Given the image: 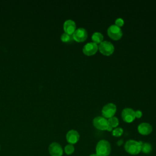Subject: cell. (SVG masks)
I'll use <instances>...</instances> for the list:
<instances>
[{"instance_id": "obj_1", "label": "cell", "mask_w": 156, "mask_h": 156, "mask_svg": "<svg viewBox=\"0 0 156 156\" xmlns=\"http://www.w3.org/2000/svg\"><path fill=\"white\" fill-rule=\"evenodd\" d=\"M142 143L141 141H137L133 140H127L124 144V149L130 155H137L141 152Z\"/></svg>"}, {"instance_id": "obj_2", "label": "cell", "mask_w": 156, "mask_h": 156, "mask_svg": "<svg viewBox=\"0 0 156 156\" xmlns=\"http://www.w3.org/2000/svg\"><path fill=\"white\" fill-rule=\"evenodd\" d=\"M111 152L110 143L105 140H100L96 147V154L98 156H108Z\"/></svg>"}, {"instance_id": "obj_3", "label": "cell", "mask_w": 156, "mask_h": 156, "mask_svg": "<svg viewBox=\"0 0 156 156\" xmlns=\"http://www.w3.org/2000/svg\"><path fill=\"white\" fill-rule=\"evenodd\" d=\"M98 50L102 55L108 56L113 53L115 47L111 42L108 41H103L99 44Z\"/></svg>"}, {"instance_id": "obj_4", "label": "cell", "mask_w": 156, "mask_h": 156, "mask_svg": "<svg viewBox=\"0 0 156 156\" xmlns=\"http://www.w3.org/2000/svg\"><path fill=\"white\" fill-rule=\"evenodd\" d=\"M107 34L112 40H119L122 36V32L120 27L112 24L107 29Z\"/></svg>"}, {"instance_id": "obj_5", "label": "cell", "mask_w": 156, "mask_h": 156, "mask_svg": "<svg viewBox=\"0 0 156 156\" xmlns=\"http://www.w3.org/2000/svg\"><path fill=\"white\" fill-rule=\"evenodd\" d=\"M116 112V106L113 103H108L105 105L102 108V115L105 118H110L114 116Z\"/></svg>"}, {"instance_id": "obj_6", "label": "cell", "mask_w": 156, "mask_h": 156, "mask_svg": "<svg viewBox=\"0 0 156 156\" xmlns=\"http://www.w3.org/2000/svg\"><path fill=\"white\" fill-rule=\"evenodd\" d=\"M93 124L95 128L101 130H107L108 127L107 119L101 116L95 117L93 120Z\"/></svg>"}, {"instance_id": "obj_7", "label": "cell", "mask_w": 156, "mask_h": 156, "mask_svg": "<svg viewBox=\"0 0 156 156\" xmlns=\"http://www.w3.org/2000/svg\"><path fill=\"white\" fill-rule=\"evenodd\" d=\"M72 35L74 41L77 42H83L87 40L88 33L85 29L80 27L77 29Z\"/></svg>"}, {"instance_id": "obj_8", "label": "cell", "mask_w": 156, "mask_h": 156, "mask_svg": "<svg viewBox=\"0 0 156 156\" xmlns=\"http://www.w3.org/2000/svg\"><path fill=\"white\" fill-rule=\"evenodd\" d=\"M121 117L125 122L128 123L132 122L135 119V111L130 108H125L121 112Z\"/></svg>"}, {"instance_id": "obj_9", "label": "cell", "mask_w": 156, "mask_h": 156, "mask_svg": "<svg viewBox=\"0 0 156 156\" xmlns=\"http://www.w3.org/2000/svg\"><path fill=\"white\" fill-rule=\"evenodd\" d=\"M98 50V46L93 42H90L85 44L82 49L83 53L88 56L95 54Z\"/></svg>"}, {"instance_id": "obj_10", "label": "cell", "mask_w": 156, "mask_h": 156, "mask_svg": "<svg viewBox=\"0 0 156 156\" xmlns=\"http://www.w3.org/2000/svg\"><path fill=\"white\" fill-rule=\"evenodd\" d=\"M48 149L51 156H62L63 154V149L61 145L58 143H52L49 145Z\"/></svg>"}, {"instance_id": "obj_11", "label": "cell", "mask_w": 156, "mask_h": 156, "mask_svg": "<svg viewBox=\"0 0 156 156\" xmlns=\"http://www.w3.org/2000/svg\"><path fill=\"white\" fill-rule=\"evenodd\" d=\"M63 30L65 33L73 35L76 30V23L72 20H67L63 23Z\"/></svg>"}, {"instance_id": "obj_12", "label": "cell", "mask_w": 156, "mask_h": 156, "mask_svg": "<svg viewBox=\"0 0 156 156\" xmlns=\"http://www.w3.org/2000/svg\"><path fill=\"white\" fill-rule=\"evenodd\" d=\"M66 138V141H68V143H69V144L73 145L79 141L80 138V135L77 131L75 130H70L67 132Z\"/></svg>"}, {"instance_id": "obj_13", "label": "cell", "mask_w": 156, "mask_h": 156, "mask_svg": "<svg viewBox=\"0 0 156 156\" xmlns=\"http://www.w3.org/2000/svg\"><path fill=\"white\" fill-rule=\"evenodd\" d=\"M137 130L141 135H147L152 132V127L147 122H142L138 125Z\"/></svg>"}, {"instance_id": "obj_14", "label": "cell", "mask_w": 156, "mask_h": 156, "mask_svg": "<svg viewBox=\"0 0 156 156\" xmlns=\"http://www.w3.org/2000/svg\"><path fill=\"white\" fill-rule=\"evenodd\" d=\"M91 39L93 43L96 44H100L101 42L103 41L104 37L101 32H96L93 34L91 36Z\"/></svg>"}, {"instance_id": "obj_15", "label": "cell", "mask_w": 156, "mask_h": 156, "mask_svg": "<svg viewBox=\"0 0 156 156\" xmlns=\"http://www.w3.org/2000/svg\"><path fill=\"white\" fill-rule=\"evenodd\" d=\"M152 146L149 143H142L141 144V152H142L143 154H148L151 152L152 151Z\"/></svg>"}, {"instance_id": "obj_16", "label": "cell", "mask_w": 156, "mask_h": 156, "mask_svg": "<svg viewBox=\"0 0 156 156\" xmlns=\"http://www.w3.org/2000/svg\"><path fill=\"white\" fill-rule=\"evenodd\" d=\"M107 121H108V126L112 127V128H116L119 124V120L115 116H113L110 118H108Z\"/></svg>"}, {"instance_id": "obj_17", "label": "cell", "mask_w": 156, "mask_h": 156, "mask_svg": "<svg viewBox=\"0 0 156 156\" xmlns=\"http://www.w3.org/2000/svg\"><path fill=\"white\" fill-rule=\"evenodd\" d=\"M60 39L64 43H71L74 40L72 35H69L65 32L62 34Z\"/></svg>"}, {"instance_id": "obj_18", "label": "cell", "mask_w": 156, "mask_h": 156, "mask_svg": "<svg viewBox=\"0 0 156 156\" xmlns=\"http://www.w3.org/2000/svg\"><path fill=\"white\" fill-rule=\"evenodd\" d=\"M64 151L67 155H71L74 152V147L73 144H68L65 147Z\"/></svg>"}, {"instance_id": "obj_19", "label": "cell", "mask_w": 156, "mask_h": 156, "mask_svg": "<svg viewBox=\"0 0 156 156\" xmlns=\"http://www.w3.org/2000/svg\"><path fill=\"white\" fill-rule=\"evenodd\" d=\"M123 133V129L121 127H116L112 130V135L116 137L122 135Z\"/></svg>"}, {"instance_id": "obj_20", "label": "cell", "mask_w": 156, "mask_h": 156, "mask_svg": "<svg viewBox=\"0 0 156 156\" xmlns=\"http://www.w3.org/2000/svg\"><path fill=\"white\" fill-rule=\"evenodd\" d=\"M124 21L123 20L122 18H118L115 21V24L116 26L119 27H122L123 25H124Z\"/></svg>"}, {"instance_id": "obj_21", "label": "cell", "mask_w": 156, "mask_h": 156, "mask_svg": "<svg viewBox=\"0 0 156 156\" xmlns=\"http://www.w3.org/2000/svg\"><path fill=\"white\" fill-rule=\"evenodd\" d=\"M135 118H140L142 116V112L138 110L136 111H135Z\"/></svg>"}, {"instance_id": "obj_22", "label": "cell", "mask_w": 156, "mask_h": 156, "mask_svg": "<svg viewBox=\"0 0 156 156\" xmlns=\"http://www.w3.org/2000/svg\"><path fill=\"white\" fill-rule=\"evenodd\" d=\"M122 143H123L122 140H120L118 141V142H117V144H118V146H121V145L122 144Z\"/></svg>"}, {"instance_id": "obj_23", "label": "cell", "mask_w": 156, "mask_h": 156, "mask_svg": "<svg viewBox=\"0 0 156 156\" xmlns=\"http://www.w3.org/2000/svg\"><path fill=\"white\" fill-rule=\"evenodd\" d=\"M89 156H98L96 154H91L90 155H89Z\"/></svg>"}, {"instance_id": "obj_24", "label": "cell", "mask_w": 156, "mask_h": 156, "mask_svg": "<svg viewBox=\"0 0 156 156\" xmlns=\"http://www.w3.org/2000/svg\"><path fill=\"white\" fill-rule=\"evenodd\" d=\"M0 149H1V146H0Z\"/></svg>"}]
</instances>
